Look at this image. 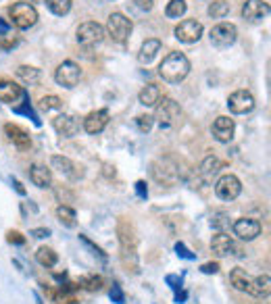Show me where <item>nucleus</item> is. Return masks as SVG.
I'll return each instance as SVG.
<instances>
[{"label":"nucleus","mask_w":271,"mask_h":304,"mask_svg":"<svg viewBox=\"0 0 271 304\" xmlns=\"http://www.w3.org/2000/svg\"><path fill=\"white\" fill-rule=\"evenodd\" d=\"M190 73V61L183 52H169L163 63L159 65V75L163 81L167 83H180L186 79V75Z\"/></svg>","instance_id":"1"},{"label":"nucleus","mask_w":271,"mask_h":304,"mask_svg":"<svg viewBox=\"0 0 271 304\" xmlns=\"http://www.w3.org/2000/svg\"><path fill=\"white\" fill-rule=\"evenodd\" d=\"M8 17H10V21H13V25L17 29H29V27L36 25L38 10L29 2H15L8 8Z\"/></svg>","instance_id":"2"},{"label":"nucleus","mask_w":271,"mask_h":304,"mask_svg":"<svg viewBox=\"0 0 271 304\" xmlns=\"http://www.w3.org/2000/svg\"><path fill=\"white\" fill-rule=\"evenodd\" d=\"M155 121H159L161 127H171V125H176L178 123V119L181 115V108L180 104L173 100V98H167V96H163V98L155 104Z\"/></svg>","instance_id":"3"},{"label":"nucleus","mask_w":271,"mask_h":304,"mask_svg":"<svg viewBox=\"0 0 271 304\" xmlns=\"http://www.w3.org/2000/svg\"><path fill=\"white\" fill-rule=\"evenodd\" d=\"M132 21H129L123 13H111L106 19V29L108 36H111L115 42H119V44H123V42L129 38V34H132Z\"/></svg>","instance_id":"4"},{"label":"nucleus","mask_w":271,"mask_h":304,"mask_svg":"<svg viewBox=\"0 0 271 304\" xmlns=\"http://www.w3.org/2000/svg\"><path fill=\"white\" fill-rule=\"evenodd\" d=\"M106 31L100 23H96V21H86V23H82L78 27V34H75V38H78V44L90 48V46H96L100 44V42L104 40Z\"/></svg>","instance_id":"5"},{"label":"nucleus","mask_w":271,"mask_h":304,"mask_svg":"<svg viewBox=\"0 0 271 304\" xmlns=\"http://www.w3.org/2000/svg\"><path fill=\"white\" fill-rule=\"evenodd\" d=\"M240 192H242V183H240V179L234 175V173L221 175L219 179H217V183H215V194H217V198H221V200H225V202L236 200L238 196H240Z\"/></svg>","instance_id":"6"},{"label":"nucleus","mask_w":271,"mask_h":304,"mask_svg":"<svg viewBox=\"0 0 271 304\" xmlns=\"http://www.w3.org/2000/svg\"><path fill=\"white\" fill-rule=\"evenodd\" d=\"M54 79H57L59 85H63V88H75V85L80 83L82 79V69H80V65L78 63H73V61H63L59 65V69L54 71Z\"/></svg>","instance_id":"7"},{"label":"nucleus","mask_w":271,"mask_h":304,"mask_svg":"<svg viewBox=\"0 0 271 304\" xmlns=\"http://www.w3.org/2000/svg\"><path fill=\"white\" fill-rule=\"evenodd\" d=\"M202 23L196 19H183L180 25H176V29H173V34H176V38L180 42H183V44H194V42H198L200 36H202Z\"/></svg>","instance_id":"8"},{"label":"nucleus","mask_w":271,"mask_h":304,"mask_svg":"<svg viewBox=\"0 0 271 304\" xmlns=\"http://www.w3.org/2000/svg\"><path fill=\"white\" fill-rule=\"evenodd\" d=\"M211 44L217 46V48H227L232 46L234 42L238 40V29L234 23H217L213 29H211Z\"/></svg>","instance_id":"9"},{"label":"nucleus","mask_w":271,"mask_h":304,"mask_svg":"<svg viewBox=\"0 0 271 304\" xmlns=\"http://www.w3.org/2000/svg\"><path fill=\"white\" fill-rule=\"evenodd\" d=\"M263 225L259 219H253V217H242L234 223V235H238L244 242H253L255 237L261 235Z\"/></svg>","instance_id":"10"},{"label":"nucleus","mask_w":271,"mask_h":304,"mask_svg":"<svg viewBox=\"0 0 271 304\" xmlns=\"http://www.w3.org/2000/svg\"><path fill=\"white\" fill-rule=\"evenodd\" d=\"M227 108L234 115H246L255 108V96L248 90H236L234 94H230L227 98Z\"/></svg>","instance_id":"11"},{"label":"nucleus","mask_w":271,"mask_h":304,"mask_svg":"<svg viewBox=\"0 0 271 304\" xmlns=\"http://www.w3.org/2000/svg\"><path fill=\"white\" fill-rule=\"evenodd\" d=\"M211 132H213V138L217 140V142H221V144H230L232 140H234V132H236V123H234V119L225 117V115L217 117L215 121H213Z\"/></svg>","instance_id":"12"},{"label":"nucleus","mask_w":271,"mask_h":304,"mask_svg":"<svg viewBox=\"0 0 271 304\" xmlns=\"http://www.w3.org/2000/svg\"><path fill=\"white\" fill-rule=\"evenodd\" d=\"M153 175L157 181L173 183L180 179V167L173 165L169 158H159L157 162H153Z\"/></svg>","instance_id":"13"},{"label":"nucleus","mask_w":271,"mask_h":304,"mask_svg":"<svg viewBox=\"0 0 271 304\" xmlns=\"http://www.w3.org/2000/svg\"><path fill=\"white\" fill-rule=\"evenodd\" d=\"M50 165L57 169L61 175H65V177H69V179H80V177H84V171H82V167H78L75 162L71 160V158H67V156H59V154H54L52 158H50Z\"/></svg>","instance_id":"14"},{"label":"nucleus","mask_w":271,"mask_h":304,"mask_svg":"<svg viewBox=\"0 0 271 304\" xmlns=\"http://www.w3.org/2000/svg\"><path fill=\"white\" fill-rule=\"evenodd\" d=\"M269 15V4L265 0H246L244 6H242V17L251 23H257Z\"/></svg>","instance_id":"15"},{"label":"nucleus","mask_w":271,"mask_h":304,"mask_svg":"<svg viewBox=\"0 0 271 304\" xmlns=\"http://www.w3.org/2000/svg\"><path fill=\"white\" fill-rule=\"evenodd\" d=\"M52 127L57 129V134L63 138H73L75 134L80 132V121L73 115H59L52 119Z\"/></svg>","instance_id":"16"},{"label":"nucleus","mask_w":271,"mask_h":304,"mask_svg":"<svg viewBox=\"0 0 271 304\" xmlns=\"http://www.w3.org/2000/svg\"><path fill=\"white\" fill-rule=\"evenodd\" d=\"M4 136H6L8 142H13L19 150H29L31 148V138H29V134L25 132L23 127H19L15 123H6L4 125Z\"/></svg>","instance_id":"17"},{"label":"nucleus","mask_w":271,"mask_h":304,"mask_svg":"<svg viewBox=\"0 0 271 304\" xmlns=\"http://www.w3.org/2000/svg\"><path fill=\"white\" fill-rule=\"evenodd\" d=\"M106 123H108V111L106 108H98V111H92V113L86 115L84 129L94 136V134H100L102 129L106 127Z\"/></svg>","instance_id":"18"},{"label":"nucleus","mask_w":271,"mask_h":304,"mask_svg":"<svg viewBox=\"0 0 271 304\" xmlns=\"http://www.w3.org/2000/svg\"><path fill=\"white\" fill-rule=\"evenodd\" d=\"M211 250L223 258V256H232L236 252V242H234V237L232 235H227L225 231H219L217 235H213V240H211Z\"/></svg>","instance_id":"19"},{"label":"nucleus","mask_w":271,"mask_h":304,"mask_svg":"<svg viewBox=\"0 0 271 304\" xmlns=\"http://www.w3.org/2000/svg\"><path fill=\"white\" fill-rule=\"evenodd\" d=\"M23 88L17 85L15 81L10 79H0V102H6V104H17L21 98H23Z\"/></svg>","instance_id":"20"},{"label":"nucleus","mask_w":271,"mask_h":304,"mask_svg":"<svg viewBox=\"0 0 271 304\" xmlns=\"http://www.w3.org/2000/svg\"><path fill=\"white\" fill-rule=\"evenodd\" d=\"M29 179L38 188H50L52 183V171L44 165H31L29 167Z\"/></svg>","instance_id":"21"},{"label":"nucleus","mask_w":271,"mask_h":304,"mask_svg":"<svg viewBox=\"0 0 271 304\" xmlns=\"http://www.w3.org/2000/svg\"><path fill=\"white\" fill-rule=\"evenodd\" d=\"M230 284L238 290V292H251V284H253V277L246 273V269H240V267H236L232 269V273H230Z\"/></svg>","instance_id":"22"},{"label":"nucleus","mask_w":271,"mask_h":304,"mask_svg":"<svg viewBox=\"0 0 271 304\" xmlns=\"http://www.w3.org/2000/svg\"><path fill=\"white\" fill-rule=\"evenodd\" d=\"M159 52H161V42L157 38H150V40H146L144 44H142V48H140L138 61L142 63V65H148V63H153V59L157 57Z\"/></svg>","instance_id":"23"},{"label":"nucleus","mask_w":271,"mask_h":304,"mask_svg":"<svg viewBox=\"0 0 271 304\" xmlns=\"http://www.w3.org/2000/svg\"><path fill=\"white\" fill-rule=\"evenodd\" d=\"M269 292H271V279H269L267 273L253 277L251 292H248V294L255 296V298H269Z\"/></svg>","instance_id":"24"},{"label":"nucleus","mask_w":271,"mask_h":304,"mask_svg":"<svg viewBox=\"0 0 271 304\" xmlns=\"http://www.w3.org/2000/svg\"><path fill=\"white\" fill-rule=\"evenodd\" d=\"M161 88L159 85H155V83H148V85H144L142 90H140V94H138V100H140V104L142 106H155L159 100H161Z\"/></svg>","instance_id":"25"},{"label":"nucleus","mask_w":271,"mask_h":304,"mask_svg":"<svg viewBox=\"0 0 271 304\" xmlns=\"http://www.w3.org/2000/svg\"><path fill=\"white\" fill-rule=\"evenodd\" d=\"M36 260H38L42 267L50 269V267H54V265L59 263V254L54 252L52 248H48V246H40L38 252H36Z\"/></svg>","instance_id":"26"},{"label":"nucleus","mask_w":271,"mask_h":304,"mask_svg":"<svg viewBox=\"0 0 271 304\" xmlns=\"http://www.w3.org/2000/svg\"><path fill=\"white\" fill-rule=\"evenodd\" d=\"M21 100H23V102H21V104H15L13 106V111L15 113H19V115H27L29 119H31V121H34V125H42V121H40V119H38V115H36V111H34V108H31V102H29V94L27 92H23V98H21Z\"/></svg>","instance_id":"27"},{"label":"nucleus","mask_w":271,"mask_h":304,"mask_svg":"<svg viewBox=\"0 0 271 304\" xmlns=\"http://www.w3.org/2000/svg\"><path fill=\"white\" fill-rule=\"evenodd\" d=\"M78 286L84 288V290H88V292H98L104 286V279L100 275H82L78 279Z\"/></svg>","instance_id":"28"},{"label":"nucleus","mask_w":271,"mask_h":304,"mask_svg":"<svg viewBox=\"0 0 271 304\" xmlns=\"http://www.w3.org/2000/svg\"><path fill=\"white\" fill-rule=\"evenodd\" d=\"M186 10H188L186 0H169L167 6H165V15L169 19H180V17L186 15Z\"/></svg>","instance_id":"29"},{"label":"nucleus","mask_w":271,"mask_h":304,"mask_svg":"<svg viewBox=\"0 0 271 304\" xmlns=\"http://www.w3.org/2000/svg\"><path fill=\"white\" fill-rule=\"evenodd\" d=\"M57 217H59V221L65 225V227H75V219H78V217H75V211L71 209V206H67V204H59L57 206Z\"/></svg>","instance_id":"30"},{"label":"nucleus","mask_w":271,"mask_h":304,"mask_svg":"<svg viewBox=\"0 0 271 304\" xmlns=\"http://www.w3.org/2000/svg\"><path fill=\"white\" fill-rule=\"evenodd\" d=\"M44 4L50 8V13L57 17H65L71 10V0H46Z\"/></svg>","instance_id":"31"},{"label":"nucleus","mask_w":271,"mask_h":304,"mask_svg":"<svg viewBox=\"0 0 271 304\" xmlns=\"http://www.w3.org/2000/svg\"><path fill=\"white\" fill-rule=\"evenodd\" d=\"M221 169V160L217 158V156H213V154H209L207 158H204L202 162H200V173L204 177H211V175H215L217 171Z\"/></svg>","instance_id":"32"},{"label":"nucleus","mask_w":271,"mask_h":304,"mask_svg":"<svg viewBox=\"0 0 271 304\" xmlns=\"http://www.w3.org/2000/svg\"><path fill=\"white\" fill-rule=\"evenodd\" d=\"M17 75L25 83H36L40 79V69L29 67V65H21V67H17Z\"/></svg>","instance_id":"33"},{"label":"nucleus","mask_w":271,"mask_h":304,"mask_svg":"<svg viewBox=\"0 0 271 304\" xmlns=\"http://www.w3.org/2000/svg\"><path fill=\"white\" fill-rule=\"evenodd\" d=\"M227 13H230V2H225V0H215L209 4V15L213 19H223Z\"/></svg>","instance_id":"34"},{"label":"nucleus","mask_w":271,"mask_h":304,"mask_svg":"<svg viewBox=\"0 0 271 304\" xmlns=\"http://www.w3.org/2000/svg\"><path fill=\"white\" fill-rule=\"evenodd\" d=\"M136 127H138L140 134H150L153 127H155V119L150 115H138L136 117Z\"/></svg>","instance_id":"35"},{"label":"nucleus","mask_w":271,"mask_h":304,"mask_svg":"<svg viewBox=\"0 0 271 304\" xmlns=\"http://www.w3.org/2000/svg\"><path fill=\"white\" fill-rule=\"evenodd\" d=\"M40 106L44 108L46 113H48V111H59V108H63V100L59 98V96L50 94V96H44V98L40 100Z\"/></svg>","instance_id":"36"},{"label":"nucleus","mask_w":271,"mask_h":304,"mask_svg":"<svg viewBox=\"0 0 271 304\" xmlns=\"http://www.w3.org/2000/svg\"><path fill=\"white\" fill-rule=\"evenodd\" d=\"M54 196H57V200L63 204H67V206H71V202H75V194L71 192V190H67V188H57L54 190Z\"/></svg>","instance_id":"37"},{"label":"nucleus","mask_w":271,"mask_h":304,"mask_svg":"<svg viewBox=\"0 0 271 304\" xmlns=\"http://www.w3.org/2000/svg\"><path fill=\"white\" fill-rule=\"evenodd\" d=\"M211 225L215 227V229H225V227L230 225V217H227L225 213H215L211 217Z\"/></svg>","instance_id":"38"},{"label":"nucleus","mask_w":271,"mask_h":304,"mask_svg":"<svg viewBox=\"0 0 271 304\" xmlns=\"http://www.w3.org/2000/svg\"><path fill=\"white\" fill-rule=\"evenodd\" d=\"M17 44H19L17 36H10V34H2V36H0V48H2V50H13Z\"/></svg>","instance_id":"39"},{"label":"nucleus","mask_w":271,"mask_h":304,"mask_svg":"<svg viewBox=\"0 0 271 304\" xmlns=\"http://www.w3.org/2000/svg\"><path fill=\"white\" fill-rule=\"evenodd\" d=\"M80 242H84V244H86V246H88V248H90V250H92L94 254H98V256H100L102 260H106V252L102 250V248H100V246H96V244H94L92 240H88V237H86L84 233H80Z\"/></svg>","instance_id":"40"},{"label":"nucleus","mask_w":271,"mask_h":304,"mask_svg":"<svg viewBox=\"0 0 271 304\" xmlns=\"http://www.w3.org/2000/svg\"><path fill=\"white\" fill-rule=\"evenodd\" d=\"M111 300L115 304H125V294L119 284H113V288H111Z\"/></svg>","instance_id":"41"},{"label":"nucleus","mask_w":271,"mask_h":304,"mask_svg":"<svg viewBox=\"0 0 271 304\" xmlns=\"http://www.w3.org/2000/svg\"><path fill=\"white\" fill-rule=\"evenodd\" d=\"M176 252H178V256L186 258V260H194V258H196V254H194V252H190L183 242H178V244H176Z\"/></svg>","instance_id":"42"},{"label":"nucleus","mask_w":271,"mask_h":304,"mask_svg":"<svg viewBox=\"0 0 271 304\" xmlns=\"http://www.w3.org/2000/svg\"><path fill=\"white\" fill-rule=\"evenodd\" d=\"M6 242H8V244L23 246V244H25V235H21L19 231H13V229H10V231L6 233Z\"/></svg>","instance_id":"43"},{"label":"nucleus","mask_w":271,"mask_h":304,"mask_svg":"<svg viewBox=\"0 0 271 304\" xmlns=\"http://www.w3.org/2000/svg\"><path fill=\"white\" fill-rule=\"evenodd\" d=\"M134 188H136L138 198H142V200H146V198H148V186H146V181H144V179H138Z\"/></svg>","instance_id":"44"},{"label":"nucleus","mask_w":271,"mask_h":304,"mask_svg":"<svg viewBox=\"0 0 271 304\" xmlns=\"http://www.w3.org/2000/svg\"><path fill=\"white\" fill-rule=\"evenodd\" d=\"M200 271L204 275H215V273H219V263H204L200 265Z\"/></svg>","instance_id":"45"},{"label":"nucleus","mask_w":271,"mask_h":304,"mask_svg":"<svg viewBox=\"0 0 271 304\" xmlns=\"http://www.w3.org/2000/svg\"><path fill=\"white\" fill-rule=\"evenodd\" d=\"M165 281H167V284H169L173 290H176V292L181 290V277H180V275H167Z\"/></svg>","instance_id":"46"},{"label":"nucleus","mask_w":271,"mask_h":304,"mask_svg":"<svg viewBox=\"0 0 271 304\" xmlns=\"http://www.w3.org/2000/svg\"><path fill=\"white\" fill-rule=\"evenodd\" d=\"M134 2H136V6L140 10H150L155 6V0H134Z\"/></svg>","instance_id":"47"},{"label":"nucleus","mask_w":271,"mask_h":304,"mask_svg":"<svg viewBox=\"0 0 271 304\" xmlns=\"http://www.w3.org/2000/svg\"><path fill=\"white\" fill-rule=\"evenodd\" d=\"M31 235L40 237V240H42V237H48L50 235V229H48V227H36V229H31Z\"/></svg>","instance_id":"48"},{"label":"nucleus","mask_w":271,"mask_h":304,"mask_svg":"<svg viewBox=\"0 0 271 304\" xmlns=\"http://www.w3.org/2000/svg\"><path fill=\"white\" fill-rule=\"evenodd\" d=\"M13 186H15V190H17L19 196H27V190L23 188V183H21L17 177H13Z\"/></svg>","instance_id":"49"},{"label":"nucleus","mask_w":271,"mask_h":304,"mask_svg":"<svg viewBox=\"0 0 271 304\" xmlns=\"http://www.w3.org/2000/svg\"><path fill=\"white\" fill-rule=\"evenodd\" d=\"M8 31H10V23H8V21H4V19H0V36L8 34Z\"/></svg>","instance_id":"50"},{"label":"nucleus","mask_w":271,"mask_h":304,"mask_svg":"<svg viewBox=\"0 0 271 304\" xmlns=\"http://www.w3.org/2000/svg\"><path fill=\"white\" fill-rule=\"evenodd\" d=\"M186 298H188V294H186V292H183V290H181V292H178V294H176V302H178V304H181V302L186 300Z\"/></svg>","instance_id":"51"},{"label":"nucleus","mask_w":271,"mask_h":304,"mask_svg":"<svg viewBox=\"0 0 271 304\" xmlns=\"http://www.w3.org/2000/svg\"><path fill=\"white\" fill-rule=\"evenodd\" d=\"M31 2H46V0H31Z\"/></svg>","instance_id":"52"}]
</instances>
